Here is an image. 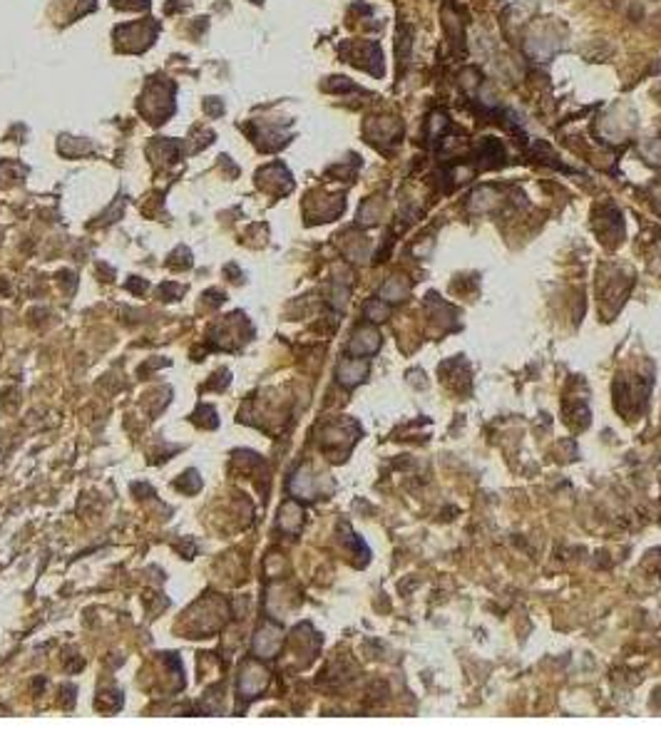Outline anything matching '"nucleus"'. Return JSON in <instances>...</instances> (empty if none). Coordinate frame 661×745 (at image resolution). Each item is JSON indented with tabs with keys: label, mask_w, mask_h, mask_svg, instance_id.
I'll use <instances>...</instances> for the list:
<instances>
[{
	"label": "nucleus",
	"mask_w": 661,
	"mask_h": 745,
	"mask_svg": "<svg viewBox=\"0 0 661 745\" xmlns=\"http://www.w3.org/2000/svg\"><path fill=\"white\" fill-rule=\"evenodd\" d=\"M365 373V363H356V360H346V363L341 365V370H338V376H341L343 383H348V385H354V383H358L360 378H363Z\"/></svg>",
	"instance_id": "nucleus-1"
}]
</instances>
